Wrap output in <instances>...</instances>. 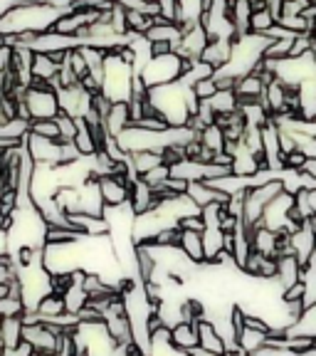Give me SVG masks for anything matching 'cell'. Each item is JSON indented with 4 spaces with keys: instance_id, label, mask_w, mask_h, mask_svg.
<instances>
[{
    "instance_id": "1",
    "label": "cell",
    "mask_w": 316,
    "mask_h": 356,
    "mask_svg": "<svg viewBox=\"0 0 316 356\" xmlns=\"http://www.w3.org/2000/svg\"><path fill=\"white\" fill-rule=\"evenodd\" d=\"M67 13L52 8L50 3H33V0H22L20 6L8 10L0 17V38L3 35H42L55 30L57 22L65 17Z\"/></svg>"
},
{
    "instance_id": "2",
    "label": "cell",
    "mask_w": 316,
    "mask_h": 356,
    "mask_svg": "<svg viewBox=\"0 0 316 356\" xmlns=\"http://www.w3.org/2000/svg\"><path fill=\"white\" fill-rule=\"evenodd\" d=\"M133 67L126 65L117 52H109L106 55V65H104V84H101V95L106 99H111L114 104L119 102H128L131 99V84H133Z\"/></svg>"
},
{
    "instance_id": "3",
    "label": "cell",
    "mask_w": 316,
    "mask_h": 356,
    "mask_svg": "<svg viewBox=\"0 0 316 356\" xmlns=\"http://www.w3.org/2000/svg\"><path fill=\"white\" fill-rule=\"evenodd\" d=\"M185 72V60L178 57L176 52L171 55H161V57H151L146 62V67L139 72V77L144 79V84L149 89L163 87V84H173L183 77Z\"/></svg>"
},
{
    "instance_id": "4",
    "label": "cell",
    "mask_w": 316,
    "mask_h": 356,
    "mask_svg": "<svg viewBox=\"0 0 316 356\" xmlns=\"http://www.w3.org/2000/svg\"><path fill=\"white\" fill-rule=\"evenodd\" d=\"M279 193H284V181H269L265 186H257V188L247 191V198H244V213H242V222L247 228H257L262 222L267 206L277 198Z\"/></svg>"
},
{
    "instance_id": "5",
    "label": "cell",
    "mask_w": 316,
    "mask_h": 356,
    "mask_svg": "<svg viewBox=\"0 0 316 356\" xmlns=\"http://www.w3.org/2000/svg\"><path fill=\"white\" fill-rule=\"evenodd\" d=\"M25 104H28L30 114H33V122L40 119H55L60 114V99H57V92L52 89L50 82H42V79H33V84L25 92Z\"/></svg>"
},
{
    "instance_id": "6",
    "label": "cell",
    "mask_w": 316,
    "mask_h": 356,
    "mask_svg": "<svg viewBox=\"0 0 316 356\" xmlns=\"http://www.w3.org/2000/svg\"><path fill=\"white\" fill-rule=\"evenodd\" d=\"M22 146L28 149L30 159H33L38 166H52V168L62 166V141L44 139V136H38V134L30 131L28 136L22 139Z\"/></svg>"
},
{
    "instance_id": "7",
    "label": "cell",
    "mask_w": 316,
    "mask_h": 356,
    "mask_svg": "<svg viewBox=\"0 0 316 356\" xmlns=\"http://www.w3.org/2000/svg\"><path fill=\"white\" fill-rule=\"evenodd\" d=\"M57 99H60V111L69 114L72 119H84L92 111V99L94 95L87 92L82 84H74V87L57 89Z\"/></svg>"
},
{
    "instance_id": "8",
    "label": "cell",
    "mask_w": 316,
    "mask_h": 356,
    "mask_svg": "<svg viewBox=\"0 0 316 356\" xmlns=\"http://www.w3.org/2000/svg\"><path fill=\"white\" fill-rule=\"evenodd\" d=\"M25 47V44H22ZM35 55H52V52H69L79 47V38L77 35H62L57 30H50V33H42L28 44Z\"/></svg>"
},
{
    "instance_id": "9",
    "label": "cell",
    "mask_w": 316,
    "mask_h": 356,
    "mask_svg": "<svg viewBox=\"0 0 316 356\" xmlns=\"http://www.w3.org/2000/svg\"><path fill=\"white\" fill-rule=\"evenodd\" d=\"M99 181V191L101 198H104L106 208H117V206H126L131 200V184L133 181H124L119 176H101Z\"/></svg>"
},
{
    "instance_id": "10",
    "label": "cell",
    "mask_w": 316,
    "mask_h": 356,
    "mask_svg": "<svg viewBox=\"0 0 316 356\" xmlns=\"http://www.w3.org/2000/svg\"><path fill=\"white\" fill-rule=\"evenodd\" d=\"M128 206L133 208L136 216H144V213H151L161 206V200H158L156 191L139 176V178H133V184H131V200H128Z\"/></svg>"
},
{
    "instance_id": "11",
    "label": "cell",
    "mask_w": 316,
    "mask_h": 356,
    "mask_svg": "<svg viewBox=\"0 0 316 356\" xmlns=\"http://www.w3.org/2000/svg\"><path fill=\"white\" fill-rule=\"evenodd\" d=\"M198 337H200V349L208 351L213 356H228V344L220 337V332L215 329V324L210 319H200L198 324Z\"/></svg>"
},
{
    "instance_id": "12",
    "label": "cell",
    "mask_w": 316,
    "mask_h": 356,
    "mask_svg": "<svg viewBox=\"0 0 316 356\" xmlns=\"http://www.w3.org/2000/svg\"><path fill=\"white\" fill-rule=\"evenodd\" d=\"M72 228L79 230L84 238H101V235H109V222L104 216H89V213H72L69 216Z\"/></svg>"
},
{
    "instance_id": "13",
    "label": "cell",
    "mask_w": 316,
    "mask_h": 356,
    "mask_svg": "<svg viewBox=\"0 0 316 356\" xmlns=\"http://www.w3.org/2000/svg\"><path fill=\"white\" fill-rule=\"evenodd\" d=\"M171 346L176 351H183V354H193L195 349H200V337L198 327L190 322H181L171 329Z\"/></svg>"
},
{
    "instance_id": "14",
    "label": "cell",
    "mask_w": 316,
    "mask_h": 356,
    "mask_svg": "<svg viewBox=\"0 0 316 356\" xmlns=\"http://www.w3.org/2000/svg\"><path fill=\"white\" fill-rule=\"evenodd\" d=\"M188 195L193 198L195 206L203 211V208L213 206V203H222V206H228L230 195L222 193V191L213 188L210 184H206V181H198V184H190L188 186Z\"/></svg>"
},
{
    "instance_id": "15",
    "label": "cell",
    "mask_w": 316,
    "mask_h": 356,
    "mask_svg": "<svg viewBox=\"0 0 316 356\" xmlns=\"http://www.w3.org/2000/svg\"><path fill=\"white\" fill-rule=\"evenodd\" d=\"M233 44H235V40H210V44L206 47V52H203L200 60L208 62L217 72V70H222V67L233 60Z\"/></svg>"
},
{
    "instance_id": "16",
    "label": "cell",
    "mask_w": 316,
    "mask_h": 356,
    "mask_svg": "<svg viewBox=\"0 0 316 356\" xmlns=\"http://www.w3.org/2000/svg\"><path fill=\"white\" fill-rule=\"evenodd\" d=\"M265 89H267V82L260 77V74H247V77L238 79L235 84V95H238L240 104L242 102H260L265 97Z\"/></svg>"
},
{
    "instance_id": "17",
    "label": "cell",
    "mask_w": 316,
    "mask_h": 356,
    "mask_svg": "<svg viewBox=\"0 0 316 356\" xmlns=\"http://www.w3.org/2000/svg\"><path fill=\"white\" fill-rule=\"evenodd\" d=\"M301 280V265L294 255H282L277 257V280L274 282L279 284L282 289L292 287Z\"/></svg>"
},
{
    "instance_id": "18",
    "label": "cell",
    "mask_w": 316,
    "mask_h": 356,
    "mask_svg": "<svg viewBox=\"0 0 316 356\" xmlns=\"http://www.w3.org/2000/svg\"><path fill=\"white\" fill-rule=\"evenodd\" d=\"M181 250L185 252L193 265H206V245H203V233L193 230H181Z\"/></svg>"
},
{
    "instance_id": "19",
    "label": "cell",
    "mask_w": 316,
    "mask_h": 356,
    "mask_svg": "<svg viewBox=\"0 0 316 356\" xmlns=\"http://www.w3.org/2000/svg\"><path fill=\"white\" fill-rule=\"evenodd\" d=\"M203 245H206V262L215 265L217 257L225 252V233L220 230V225H208L203 230Z\"/></svg>"
},
{
    "instance_id": "20",
    "label": "cell",
    "mask_w": 316,
    "mask_h": 356,
    "mask_svg": "<svg viewBox=\"0 0 316 356\" xmlns=\"http://www.w3.org/2000/svg\"><path fill=\"white\" fill-rule=\"evenodd\" d=\"M104 127H106V131L114 136V139H117L122 131H126V129L131 127V111H128L126 102H119V104L111 106L109 117L104 119Z\"/></svg>"
},
{
    "instance_id": "21",
    "label": "cell",
    "mask_w": 316,
    "mask_h": 356,
    "mask_svg": "<svg viewBox=\"0 0 316 356\" xmlns=\"http://www.w3.org/2000/svg\"><path fill=\"white\" fill-rule=\"evenodd\" d=\"M128 163L136 176H146L163 163V151H136V154H128Z\"/></svg>"
},
{
    "instance_id": "22",
    "label": "cell",
    "mask_w": 316,
    "mask_h": 356,
    "mask_svg": "<svg viewBox=\"0 0 316 356\" xmlns=\"http://www.w3.org/2000/svg\"><path fill=\"white\" fill-rule=\"evenodd\" d=\"M269 339H272V334L267 332H257V329H247L244 327L242 332L238 334V346L240 351H244V354H257L260 349H265L267 344H269Z\"/></svg>"
},
{
    "instance_id": "23",
    "label": "cell",
    "mask_w": 316,
    "mask_h": 356,
    "mask_svg": "<svg viewBox=\"0 0 316 356\" xmlns=\"http://www.w3.org/2000/svg\"><path fill=\"white\" fill-rule=\"evenodd\" d=\"M72 144L77 146L79 154H82L84 159H92V156L99 154V149H97V139H94V129L89 127L84 119H77V136H74Z\"/></svg>"
},
{
    "instance_id": "24",
    "label": "cell",
    "mask_w": 316,
    "mask_h": 356,
    "mask_svg": "<svg viewBox=\"0 0 316 356\" xmlns=\"http://www.w3.org/2000/svg\"><path fill=\"white\" fill-rule=\"evenodd\" d=\"M0 332H3V349H17L22 344V332H25L22 317L0 319Z\"/></svg>"
},
{
    "instance_id": "25",
    "label": "cell",
    "mask_w": 316,
    "mask_h": 356,
    "mask_svg": "<svg viewBox=\"0 0 316 356\" xmlns=\"http://www.w3.org/2000/svg\"><path fill=\"white\" fill-rule=\"evenodd\" d=\"M60 67L50 55H35L33 60V79H42V82H55L60 74Z\"/></svg>"
},
{
    "instance_id": "26",
    "label": "cell",
    "mask_w": 316,
    "mask_h": 356,
    "mask_svg": "<svg viewBox=\"0 0 316 356\" xmlns=\"http://www.w3.org/2000/svg\"><path fill=\"white\" fill-rule=\"evenodd\" d=\"M208 102H210L213 111H215L217 117H222V114H233V111L240 109V99H238V95H235V89H220V92Z\"/></svg>"
},
{
    "instance_id": "27",
    "label": "cell",
    "mask_w": 316,
    "mask_h": 356,
    "mask_svg": "<svg viewBox=\"0 0 316 356\" xmlns=\"http://www.w3.org/2000/svg\"><path fill=\"white\" fill-rule=\"evenodd\" d=\"M67 312V305H65V297L62 295H47L42 302L38 305V314L42 322H47V319H55V317H62Z\"/></svg>"
},
{
    "instance_id": "28",
    "label": "cell",
    "mask_w": 316,
    "mask_h": 356,
    "mask_svg": "<svg viewBox=\"0 0 316 356\" xmlns=\"http://www.w3.org/2000/svg\"><path fill=\"white\" fill-rule=\"evenodd\" d=\"M200 144L206 146V149H210L213 154H222V151H225V144H228L222 127L210 124L208 129H203V131H200Z\"/></svg>"
},
{
    "instance_id": "29",
    "label": "cell",
    "mask_w": 316,
    "mask_h": 356,
    "mask_svg": "<svg viewBox=\"0 0 316 356\" xmlns=\"http://www.w3.org/2000/svg\"><path fill=\"white\" fill-rule=\"evenodd\" d=\"M84 235L79 230L72 228H55V225H47V233H44V245H67V243H77Z\"/></svg>"
},
{
    "instance_id": "30",
    "label": "cell",
    "mask_w": 316,
    "mask_h": 356,
    "mask_svg": "<svg viewBox=\"0 0 316 356\" xmlns=\"http://www.w3.org/2000/svg\"><path fill=\"white\" fill-rule=\"evenodd\" d=\"M277 25V20L272 17L269 10H257L252 13V20H250V33H257V35H267L269 30Z\"/></svg>"
},
{
    "instance_id": "31",
    "label": "cell",
    "mask_w": 316,
    "mask_h": 356,
    "mask_svg": "<svg viewBox=\"0 0 316 356\" xmlns=\"http://www.w3.org/2000/svg\"><path fill=\"white\" fill-rule=\"evenodd\" d=\"M25 300H15V297H0V319L22 317L25 314Z\"/></svg>"
},
{
    "instance_id": "32",
    "label": "cell",
    "mask_w": 316,
    "mask_h": 356,
    "mask_svg": "<svg viewBox=\"0 0 316 356\" xmlns=\"http://www.w3.org/2000/svg\"><path fill=\"white\" fill-rule=\"evenodd\" d=\"M30 131L38 134V136H44V139L60 141V124H57V119H40V122H33Z\"/></svg>"
},
{
    "instance_id": "33",
    "label": "cell",
    "mask_w": 316,
    "mask_h": 356,
    "mask_svg": "<svg viewBox=\"0 0 316 356\" xmlns=\"http://www.w3.org/2000/svg\"><path fill=\"white\" fill-rule=\"evenodd\" d=\"M55 119L60 124V141H74V136H77V119H72L65 111H60Z\"/></svg>"
},
{
    "instance_id": "34",
    "label": "cell",
    "mask_w": 316,
    "mask_h": 356,
    "mask_svg": "<svg viewBox=\"0 0 316 356\" xmlns=\"http://www.w3.org/2000/svg\"><path fill=\"white\" fill-rule=\"evenodd\" d=\"M111 28L117 30L119 35H128V10L124 6H119L114 0V8H111Z\"/></svg>"
},
{
    "instance_id": "35",
    "label": "cell",
    "mask_w": 316,
    "mask_h": 356,
    "mask_svg": "<svg viewBox=\"0 0 316 356\" xmlns=\"http://www.w3.org/2000/svg\"><path fill=\"white\" fill-rule=\"evenodd\" d=\"M173 173H171V166L168 163H161L158 168H153V171H149L146 176H141L146 181V184L151 186V188H161L163 184H166L168 178H171Z\"/></svg>"
},
{
    "instance_id": "36",
    "label": "cell",
    "mask_w": 316,
    "mask_h": 356,
    "mask_svg": "<svg viewBox=\"0 0 316 356\" xmlns=\"http://www.w3.org/2000/svg\"><path fill=\"white\" fill-rule=\"evenodd\" d=\"M158 15L168 22H181V0H158Z\"/></svg>"
},
{
    "instance_id": "37",
    "label": "cell",
    "mask_w": 316,
    "mask_h": 356,
    "mask_svg": "<svg viewBox=\"0 0 316 356\" xmlns=\"http://www.w3.org/2000/svg\"><path fill=\"white\" fill-rule=\"evenodd\" d=\"M304 295H306V284L299 280L292 287L282 289V302L284 305H304Z\"/></svg>"
},
{
    "instance_id": "38",
    "label": "cell",
    "mask_w": 316,
    "mask_h": 356,
    "mask_svg": "<svg viewBox=\"0 0 316 356\" xmlns=\"http://www.w3.org/2000/svg\"><path fill=\"white\" fill-rule=\"evenodd\" d=\"M67 62H69V67L74 70V74L79 77V82H82L84 77L89 74V67H87V60H84L82 50H72V52H67Z\"/></svg>"
},
{
    "instance_id": "39",
    "label": "cell",
    "mask_w": 316,
    "mask_h": 356,
    "mask_svg": "<svg viewBox=\"0 0 316 356\" xmlns=\"http://www.w3.org/2000/svg\"><path fill=\"white\" fill-rule=\"evenodd\" d=\"M193 92H195V97H198L200 102H208V99H213L220 89H217L215 77H210V79H200V82L193 87Z\"/></svg>"
},
{
    "instance_id": "40",
    "label": "cell",
    "mask_w": 316,
    "mask_h": 356,
    "mask_svg": "<svg viewBox=\"0 0 316 356\" xmlns=\"http://www.w3.org/2000/svg\"><path fill=\"white\" fill-rule=\"evenodd\" d=\"M133 127L146 129V131H166V129H171V127H168V122L161 117V114H149V117L139 119V122L133 124Z\"/></svg>"
},
{
    "instance_id": "41",
    "label": "cell",
    "mask_w": 316,
    "mask_h": 356,
    "mask_svg": "<svg viewBox=\"0 0 316 356\" xmlns=\"http://www.w3.org/2000/svg\"><path fill=\"white\" fill-rule=\"evenodd\" d=\"M304 161H306V154L297 149V151H292V154L284 156V168H289V171H301Z\"/></svg>"
},
{
    "instance_id": "42",
    "label": "cell",
    "mask_w": 316,
    "mask_h": 356,
    "mask_svg": "<svg viewBox=\"0 0 316 356\" xmlns=\"http://www.w3.org/2000/svg\"><path fill=\"white\" fill-rule=\"evenodd\" d=\"M178 228L193 230V233H203V230H206V220H203V216H188L178 222Z\"/></svg>"
},
{
    "instance_id": "43",
    "label": "cell",
    "mask_w": 316,
    "mask_h": 356,
    "mask_svg": "<svg viewBox=\"0 0 316 356\" xmlns=\"http://www.w3.org/2000/svg\"><path fill=\"white\" fill-rule=\"evenodd\" d=\"M13 60H15V50L8 44H0V72L13 70Z\"/></svg>"
},
{
    "instance_id": "44",
    "label": "cell",
    "mask_w": 316,
    "mask_h": 356,
    "mask_svg": "<svg viewBox=\"0 0 316 356\" xmlns=\"http://www.w3.org/2000/svg\"><path fill=\"white\" fill-rule=\"evenodd\" d=\"M301 173H306V176L316 178V159H311V156H306L304 166H301Z\"/></svg>"
},
{
    "instance_id": "45",
    "label": "cell",
    "mask_w": 316,
    "mask_h": 356,
    "mask_svg": "<svg viewBox=\"0 0 316 356\" xmlns=\"http://www.w3.org/2000/svg\"><path fill=\"white\" fill-rule=\"evenodd\" d=\"M228 356H250V354H244V351H233V354H228Z\"/></svg>"
},
{
    "instance_id": "46",
    "label": "cell",
    "mask_w": 316,
    "mask_h": 356,
    "mask_svg": "<svg viewBox=\"0 0 316 356\" xmlns=\"http://www.w3.org/2000/svg\"><path fill=\"white\" fill-rule=\"evenodd\" d=\"M0 346H3V332H0Z\"/></svg>"
}]
</instances>
